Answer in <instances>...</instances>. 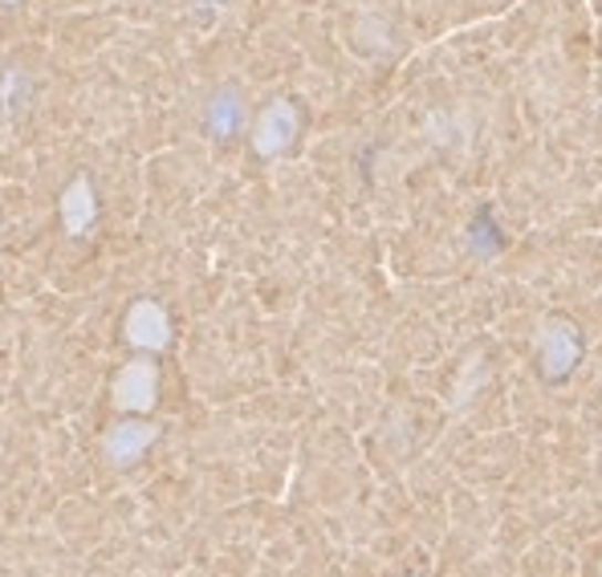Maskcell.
<instances>
[{
	"mask_svg": "<svg viewBox=\"0 0 602 577\" xmlns=\"http://www.w3.org/2000/svg\"><path fill=\"white\" fill-rule=\"evenodd\" d=\"M293 135H298V111H293V102L277 98L264 106L257 126H252V147L261 159H277V155L289 151Z\"/></svg>",
	"mask_w": 602,
	"mask_h": 577,
	"instance_id": "obj_2",
	"label": "cell"
},
{
	"mask_svg": "<svg viewBox=\"0 0 602 577\" xmlns=\"http://www.w3.org/2000/svg\"><path fill=\"white\" fill-rule=\"evenodd\" d=\"M126 342L138 346V350H164L172 342V322H167L164 305L143 297V302L131 305L126 314Z\"/></svg>",
	"mask_w": 602,
	"mask_h": 577,
	"instance_id": "obj_4",
	"label": "cell"
},
{
	"mask_svg": "<svg viewBox=\"0 0 602 577\" xmlns=\"http://www.w3.org/2000/svg\"><path fill=\"white\" fill-rule=\"evenodd\" d=\"M220 0H196V9H216Z\"/></svg>",
	"mask_w": 602,
	"mask_h": 577,
	"instance_id": "obj_9",
	"label": "cell"
},
{
	"mask_svg": "<svg viewBox=\"0 0 602 577\" xmlns=\"http://www.w3.org/2000/svg\"><path fill=\"white\" fill-rule=\"evenodd\" d=\"M155 436H159V427L150 423H114L106 431V440H102V452H106L111 464H135L138 455L155 443Z\"/></svg>",
	"mask_w": 602,
	"mask_h": 577,
	"instance_id": "obj_6",
	"label": "cell"
},
{
	"mask_svg": "<svg viewBox=\"0 0 602 577\" xmlns=\"http://www.w3.org/2000/svg\"><path fill=\"white\" fill-rule=\"evenodd\" d=\"M0 4H17V0H0Z\"/></svg>",
	"mask_w": 602,
	"mask_h": 577,
	"instance_id": "obj_10",
	"label": "cell"
},
{
	"mask_svg": "<svg viewBox=\"0 0 602 577\" xmlns=\"http://www.w3.org/2000/svg\"><path fill=\"white\" fill-rule=\"evenodd\" d=\"M538 358H541V375L550 382H562V378L574 375L578 358H582V338H578L574 322H562V317H550L538 326Z\"/></svg>",
	"mask_w": 602,
	"mask_h": 577,
	"instance_id": "obj_1",
	"label": "cell"
},
{
	"mask_svg": "<svg viewBox=\"0 0 602 577\" xmlns=\"http://www.w3.org/2000/svg\"><path fill=\"white\" fill-rule=\"evenodd\" d=\"M159 395V370L155 363H126L114 378V402L123 411H150Z\"/></svg>",
	"mask_w": 602,
	"mask_h": 577,
	"instance_id": "obj_3",
	"label": "cell"
},
{
	"mask_svg": "<svg viewBox=\"0 0 602 577\" xmlns=\"http://www.w3.org/2000/svg\"><path fill=\"white\" fill-rule=\"evenodd\" d=\"M98 220V200H94V188H90L86 176H77L70 188L62 191V224L70 237H86Z\"/></svg>",
	"mask_w": 602,
	"mask_h": 577,
	"instance_id": "obj_7",
	"label": "cell"
},
{
	"mask_svg": "<svg viewBox=\"0 0 602 577\" xmlns=\"http://www.w3.org/2000/svg\"><path fill=\"white\" fill-rule=\"evenodd\" d=\"M204 126H208V135L212 138H232L240 135V126H245V98H240L237 86H220L208 98V106H204Z\"/></svg>",
	"mask_w": 602,
	"mask_h": 577,
	"instance_id": "obj_5",
	"label": "cell"
},
{
	"mask_svg": "<svg viewBox=\"0 0 602 577\" xmlns=\"http://www.w3.org/2000/svg\"><path fill=\"white\" fill-rule=\"evenodd\" d=\"M29 94H33V90H29V77L21 74L17 65L0 74V111H17V106H25Z\"/></svg>",
	"mask_w": 602,
	"mask_h": 577,
	"instance_id": "obj_8",
	"label": "cell"
}]
</instances>
